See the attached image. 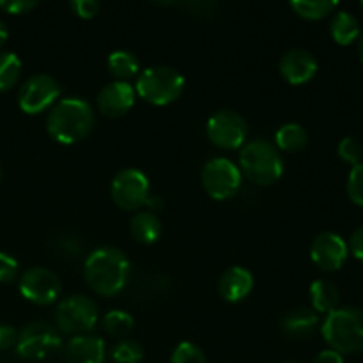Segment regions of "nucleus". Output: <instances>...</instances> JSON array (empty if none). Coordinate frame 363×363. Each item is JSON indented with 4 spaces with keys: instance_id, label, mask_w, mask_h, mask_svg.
Listing matches in <instances>:
<instances>
[{
    "instance_id": "1",
    "label": "nucleus",
    "mask_w": 363,
    "mask_h": 363,
    "mask_svg": "<svg viewBox=\"0 0 363 363\" xmlns=\"http://www.w3.org/2000/svg\"><path fill=\"white\" fill-rule=\"evenodd\" d=\"M94 126V108L84 98H60L46 117V130L55 142L64 145L77 144L91 133Z\"/></svg>"
},
{
    "instance_id": "2",
    "label": "nucleus",
    "mask_w": 363,
    "mask_h": 363,
    "mask_svg": "<svg viewBox=\"0 0 363 363\" xmlns=\"http://www.w3.org/2000/svg\"><path fill=\"white\" fill-rule=\"evenodd\" d=\"M130 277V261L116 247H101L85 259L84 279L87 286L101 296H116L124 289Z\"/></svg>"
},
{
    "instance_id": "3",
    "label": "nucleus",
    "mask_w": 363,
    "mask_h": 363,
    "mask_svg": "<svg viewBox=\"0 0 363 363\" xmlns=\"http://www.w3.org/2000/svg\"><path fill=\"white\" fill-rule=\"evenodd\" d=\"M321 332L330 350L340 354L360 353L363 351V308L337 307L326 314Z\"/></svg>"
},
{
    "instance_id": "4",
    "label": "nucleus",
    "mask_w": 363,
    "mask_h": 363,
    "mask_svg": "<svg viewBox=\"0 0 363 363\" xmlns=\"http://www.w3.org/2000/svg\"><path fill=\"white\" fill-rule=\"evenodd\" d=\"M240 170L254 184L268 186L282 177L284 160L277 145L262 138H255L241 147Z\"/></svg>"
},
{
    "instance_id": "5",
    "label": "nucleus",
    "mask_w": 363,
    "mask_h": 363,
    "mask_svg": "<svg viewBox=\"0 0 363 363\" xmlns=\"http://www.w3.org/2000/svg\"><path fill=\"white\" fill-rule=\"evenodd\" d=\"M133 87L144 101L163 106L179 98L184 89V77L170 66H151L138 74Z\"/></svg>"
},
{
    "instance_id": "6",
    "label": "nucleus",
    "mask_w": 363,
    "mask_h": 363,
    "mask_svg": "<svg viewBox=\"0 0 363 363\" xmlns=\"http://www.w3.org/2000/svg\"><path fill=\"white\" fill-rule=\"evenodd\" d=\"M98 323V305L84 294H73L59 301L55 308V326L71 335L89 333Z\"/></svg>"
},
{
    "instance_id": "7",
    "label": "nucleus",
    "mask_w": 363,
    "mask_h": 363,
    "mask_svg": "<svg viewBox=\"0 0 363 363\" xmlns=\"http://www.w3.org/2000/svg\"><path fill=\"white\" fill-rule=\"evenodd\" d=\"M62 339L55 326L45 321H34L18 333L16 351L25 360H45L60 350Z\"/></svg>"
},
{
    "instance_id": "8",
    "label": "nucleus",
    "mask_w": 363,
    "mask_h": 363,
    "mask_svg": "<svg viewBox=\"0 0 363 363\" xmlns=\"http://www.w3.org/2000/svg\"><path fill=\"white\" fill-rule=\"evenodd\" d=\"M201 179L209 197L215 201H227L241 188L243 174L229 158H213L202 169Z\"/></svg>"
},
{
    "instance_id": "9",
    "label": "nucleus",
    "mask_w": 363,
    "mask_h": 363,
    "mask_svg": "<svg viewBox=\"0 0 363 363\" xmlns=\"http://www.w3.org/2000/svg\"><path fill=\"white\" fill-rule=\"evenodd\" d=\"M113 202L126 211H138L149 199V179L140 169H123L110 184Z\"/></svg>"
},
{
    "instance_id": "10",
    "label": "nucleus",
    "mask_w": 363,
    "mask_h": 363,
    "mask_svg": "<svg viewBox=\"0 0 363 363\" xmlns=\"http://www.w3.org/2000/svg\"><path fill=\"white\" fill-rule=\"evenodd\" d=\"M60 99V85L53 77L38 73L28 77L18 92V105L25 113H41Z\"/></svg>"
},
{
    "instance_id": "11",
    "label": "nucleus",
    "mask_w": 363,
    "mask_h": 363,
    "mask_svg": "<svg viewBox=\"0 0 363 363\" xmlns=\"http://www.w3.org/2000/svg\"><path fill=\"white\" fill-rule=\"evenodd\" d=\"M206 131H208L209 140L216 147L233 151V149H240L247 144L248 124L243 116L234 110H218L209 117Z\"/></svg>"
},
{
    "instance_id": "12",
    "label": "nucleus",
    "mask_w": 363,
    "mask_h": 363,
    "mask_svg": "<svg viewBox=\"0 0 363 363\" xmlns=\"http://www.w3.org/2000/svg\"><path fill=\"white\" fill-rule=\"evenodd\" d=\"M20 293L25 300L32 301L35 305H52L59 300L60 286L59 277L48 268H28L23 275L20 277Z\"/></svg>"
},
{
    "instance_id": "13",
    "label": "nucleus",
    "mask_w": 363,
    "mask_h": 363,
    "mask_svg": "<svg viewBox=\"0 0 363 363\" xmlns=\"http://www.w3.org/2000/svg\"><path fill=\"white\" fill-rule=\"evenodd\" d=\"M350 248L347 243L335 233H321L314 238L311 247V257L318 268L325 272H337L346 262Z\"/></svg>"
},
{
    "instance_id": "14",
    "label": "nucleus",
    "mask_w": 363,
    "mask_h": 363,
    "mask_svg": "<svg viewBox=\"0 0 363 363\" xmlns=\"http://www.w3.org/2000/svg\"><path fill=\"white\" fill-rule=\"evenodd\" d=\"M135 98H137V92L135 87L130 82H110L106 84L101 91L98 92V110L105 117H117L126 116L131 110V106L135 105Z\"/></svg>"
},
{
    "instance_id": "15",
    "label": "nucleus",
    "mask_w": 363,
    "mask_h": 363,
    "mask_svg": "<svg viewBox=\"0 0 363 363\" xmlns=\"http://www.w3.org/2000/svg\"><path fill=\"white\" fill-rule=\"evenodd\" d=\"M279 71L284 80L289 84H307L318 73V60L308 50L293 48L282 55L279 62Z\"/></svg>"
},
{
    "instance_id": "16",
    "label": "nucleus",
    "mask_w": 363,
    "mask_h": 363,
    "mask_svg": "<svg viewBox=\"0 0 363 363\" xmlns=\"http://www.w3.org/2000/svg\"><path fill=\"white\" fill-rule=\"evenodd\" d=\"M105 340L92 333L74 335L64 350L66 363H105Z\"/></svg>"
},
{
    "instance_id": "17",
    "label": "nucleus",
    "mask_w": 363,
    "mask_h": 363,
    "mask_svg": "<svg viewBox=\"0 0 363 363\" xmlns=\"http://www.w3.org/2000/svg\"><path fill=\"white\" fill-rule=\"evenodd\" d=\"M254 289V277L247 268L233 266L225 269L218 280V293L225 301L236 303L247 298L250 291Z\"/></svg>"
},
{
    "instance_id": "18",
    "label": "nucleus",
    "mask_w": 363,
    "mask_h": 363,
    "mask_svg": "<svg viewBox=\"0 0 363 363\" xmlns=\"http://www.w3.org/2000/svg\"><path fill=\"white\" fill-rule=\"evenodd\" d=\"M319 325V315L311 307H296L293 311L286 312L280 319V326L287 335L294 339H305L312 335Z\"/></svg>"
},
{
    "instance_id": "19",
    "label": "nucleus",
    "mask_w": 363,
    "mask_h": 363,
    "mask_svg": "<svg viewBox=\"0 0 363 363\" xmlns=\"http://www.w3.org/2000/svg\"><path fill=\"white\" fill-rule=\"evenodd\" d=\"M131 236L138 241V243L151 245L155 241H158V238L162 236V222H160L158 215L149 209L145 211L135 213V216L131 218L130 223Z\"/></svg>"
},
{
    "instance_id": "20",
    "label": "nucleus",
    "mask_w": 363,
    "mask_h": 363,
    "mask_svg": "<svg viewBox=\"0 0 363 363\" xmlns=\"http://www.w3.org/2000/svg\"><path fill=\"white\" fill-rule=\"evenodd\" d=\"M330 32H332L333 41L347 46L360 38V21L350 11H337L332 18Z\"/></svg>"
},
{
    "instance_id": "21",
    "label": "nucleus",
    "mask_w": 363,
    "mask_h": 363,
    "mask_svg": "<svg viewBox=\"0 0 363 363\" xmlns=\"http://www.w3.org/2000/svg\"><path fill=\"white\" fill-rule=\"evenodd\" d=\"M340 293L337 289V286L330 280H315L311 286V301L312 308L315 312H325L330 314L332 311H335L337 305H339Z\"/></svg>"
},
{
    "instance_id": "22",
    "label": "nucleus",
    "mask_w": 363,
    "mask_h": 363,
    "mask_svg": "<svg viewBox=\"0 0 363 363\" xmlns=\"http://www.w3.org/2000/svg\"><path fill=\"white\" fill-rule=\"evenodd\" d=\"M277 149H282L287 152H296L308 144V133L301 124L287 123L279 128L275 133Z\"/></svg>"
},
{
    "instance_id": "23",
    "label": "nucleus",
    "mask_w": 363,
    "mask_h": 363,
    "mask_svg": "<svg viewBox=\"0 0 363 363\" xmlns=\"http://www.w3.org/2000/svg\"><path fill=\"white\" fill-rule=\"evenodd\" d=\"M108 69L117 80L128 82V78L135 77L140 69V62H138L137 55L130 50H116L108 55Z\"/></svg>"
},
{
    "instance_id": "24",
    "label": "nucleus",
    "mask_w": 363,
    "mask_h": 363,
    "mask_svg": "<svg viewBox=\"0 0 363 363\" xmlns=\"http://www.w3.org/2000/svg\"><path fill=\"white\" fill-rule=\"evenodd\" d=\"M294 13L305 20H321L339 7L335 0H291Z\"/></svg>"
},
{
    "instance_id": "25",
    "label": "nucleus",
    "mask_w": 363,
    "mask_h": 363,
    "mask_svg": "<svg viewBox=\"0 0 363 363\" xmlns=\"http://www.w3.org/2000/svg\"><path fill=\"white\" fill-rule=\"evenodd\" d=\"M21 74V60L14 52H0V92L9 91Z\"/></svg>"
},
{
    "instance_id": "26",
    "label": "nucleus",
    "mask_w": 363,
    "mask_h": 363,
    "mask_svg": "<svg viewBox=\"0 0 363 363\" xmlns=\"http://www.w3.org/2000/svg\"><path fill=\"white\" fill-rule=\"evenodd\" d=\"M103 330L108 333L110 337H117V339H124L128 333L133 330V318L128 314L126 311H110L108 314L103 318Z\"/></svg>"
},
{
    "instance_id": "27",
    "label": "nucleus",
    "mask_w": 363,
    "mask_h": 363,
    "mask_svg": "<svg viewBox=\"0 0 363 363\" xmlns=\"http://www.w3.org/2000/svg\"><path fill=\"white\" fill-rule=\"evenodd\" d=\"M110 358L113 363H140L144 358V347L131 339H121L110 350Z\"/></svg>"
},
{
    "instance_id": "28",
    "label": "nucleus",
    "mask_w": 363,
    "mask_h": 363,
    "mask_svg": "<svg viewBox=\"0 0 363 363\" xmlns=\"http://www.w3.org/2000/svg\"><path fill=\"white\" fill-rule=\"evenodd\" d=\"M170 363H208L204 351L194 342H181L176 346Z\"/></svg>"
},
{
    "instance_id": "29",
    "label": "nucleus",
    "mask_w": 363,
    "mask_h": 363,
    "mask_svg": "<svg viewBox=\"0 0 363 363\" xmlns=\"http://www.w3.org/2000/svg\"><path fill=\"white\" fill-rule=\"evenodd\" d=\"M337 152H339V156L344 160V162L351 163L353 167L358 165V163H362L363 149L360 142H358L354 137H344L342 140L339 142Z\"/></svg>"
},
{
    "instance_id": "30",
    "label": "nucleus",
    "mask_w": 363,
    "mask_h": 363,
    "mask_svg": "<svg viewBox=\"0 0 363 363\" xmlns=\"http://www.w3.org/2000/svg\"><path fill=\"white\" fill-rule=\"evenodd\" d=\"M347 195L353 204L363 206V163H358L351 169L347 177Z\"/></svg>"
},
{
    "instance_id": "31",
    "label": "nucleus",
    "mask_w": 363,
    "mask_h": 363,
    "mask_svg": "<svg viewBox=\"0 0 363 363\" xmlns=\"http://www.w3.org/2000/svg\"><path fill=\"white\" fill-rule=\"evenodd\" d=\"M18 275V261L13 255L0 252V282L11 284Z\"/></svg>"
},
{
    "instance_id": "32",
    "label": "nucleus",
    "mask_w": 363,
    "mask_h": 363,
    "mask_svg": "<svg viewBox=\"0 0 363 363\" xmlns=\"http://www.w3.org/2000/svg\"><path fill=\"white\" fill-rule=\"evenodd\" d=\"M69 7L77 16L84 18V20H91V18H94L99 13L98 0H73Z\"/></svg>"
},
{
    "instance_id": "33",
    "label": "nucleus",
    "mask_w": 363,
    "mask_h": 363,
    "mask_svg": "<svg viewBox=\"0 0 363 363\" xmlns=\"http://www.w3.org/2000/svg\"><path fill=\"white\" fill-rule=\"evenodd\" d=\"M38 7L35 0H0V9L9 14H25Z\"/></svg>"
},
{
    "instance_id": "34",
    "label": "nucleus",
    "mask_w": 363,
    "mask_h": 363,
    "mask_svg": "<svg viewBox=\"0 0 363 363\" xmlns=\"http://www.w3.org/2000/svg\"><path fill=\"white\" fill-rule=\"evenodd\" d=\"M18 332L11 325H0V351L16 346Z\"/></svg>"
},
{
    "instance_id": "35",
    "label": "nucleus",
    "mask_w": 363,
    "mask_h": 363,
    "mask_svg": "<svg viewBox=\"0 0 363 363\" xmlns=\"http://www.w3.org/2000/svg\"><path fill=\"white\" fill-rule=\"evenodd\" d=\"M347 248H350L351 254H353L354 257L363 261V227H358V229L351 234Z\"/></svg>"
},
{
    "instance_id": "36",
    "label": "nucleus",
    "mask_w": 363,
    "mask_h": 363,
    "mask_svg": "<svg viewBox=\"0 0 363 363\" xmlns=\"http://www.w3.org/2000/svg\"><path fill=\"white\" fill-rule=\"evenodd\" d=\"M312 363H344L342 354L333 350H325L312 360Z\"/></svg>"
},
{
    "instance_id": "37",
    "label": "nucleus",
    "mask_w": 363,
    "mask_h": 363,
    "mask_svg": "<svg viewBox=\"0 0 363 363\" xmlns=\"http://www.w3.org/2000/svg\"><path fill=\"white\" fill-rule=\"evenodd\" d=\"M7 38H9V30H7V25L4 23V20L0 18V46L7 41Z\"/></svg>"
},
{
    "instance_id": "38",
    "label": "nucleus",
    "mask_w": 363,
    "mask_h": 363,
    "mask_svg": "<svg viewBox=\"0 0 363 363\" xmlns=\"http://www.w3.org/2000/svg\"><path fill=\"white\" fill-rule=\"evenodd\" d=\"M358 53H360V59L363 62V34L360 35V41H358Z\"/></svg>"
},
{
    "instance_id": "39",
    "label": "nucleus",
    "mask_w": 363,
    "mask_h": 363,
    "mask_svg": "<svg viewBox=\"0 0 363 363\" xmlns=\"http://www.w3.org/2000/svg\"><path fill=\"white\" fill-rule=\"evenodd\" d=\"M360 9H362V13H363V2L360 4Z\"/></svg>"
},
{
    "instance_id": "40",
    "label": "nucleus",
    "mask_w": 363,
    "mask_h": 363,
    "mask_svg": "<svg viewBox=\"0 0 363 363\" xmlns=\"http://www.w3.org/2000/svg\"><path fill=\"white\" fill-rule=\"evenodd\" d=\"M0 176H2V167H0Z\"/></svg>"
},
{
    "instance_id": "41",
    "label": "nucleus",
    "mask_w": 363,
    "mask_h": 363,
    "mask_svg": "<svg viewBox=\"0 0 363 363\" xmlns=\"http://www.w3.org/2000/svg\"><path fill=\"white\" fill-rule=\"evenodd\" d=\"M284 363H296V362H284Z\"/></svg>"
}]
</instances>
